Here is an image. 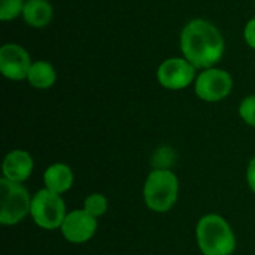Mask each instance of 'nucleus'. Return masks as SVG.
Returning <instances> with one entry per match:
<instances>
[{
  "mask_svg": "<svg viewBox=\"0 0 255 255\" xmlns=\"http://www.w3.org/2000/svg\"><path fill=\"white\" fill-rule=\"evenodd\" d=\"M233 88L232 75L227 70L211 67L202 70L194 81V91L199 99L214 103L224 100Z\"/></svg>",
  "mask_w": 255,
  "mask_h": 255,
  "instance_id": "nucleus-6",
  "label": "nucleus"
},
{
  "mask_svg": "<svg viewBox=\"0 0 255 255\" xmlns=\"http://www.w3.org/2000/svg\"><path fill=\"white\" fill-rule=\"evenodd\" d=\"M84 211L87 214H90L91 217H94L96 220L102 215L106 214L108 211V200L103 194H90L85 202H84Z\"/></svg>",
  "mask_w": 255,
  "mask_h": 255,
  "instance_id": "nucleus-14",
  "label": "nucleus"
},
{
  "mask_svg": "<svg viewBox=\"0 0 255 255\" xmlns=\"http://www.w3.org/2000/svg\"><path fill=\"white\" fill-rule=\"evenodd\" d=\"M60 230L70 244H85L96 235L97 220L84 209H76L66 215Z\"/></svg>",
  "mask_w": 255,
  "mask_h": 255,
  "instance_id": "nucleus-9",
  "label": "nucleus"
},
{
  "mask_svg": "<svg viewBox=\"0 0 255 255\" xmlns=\"http://www.w3.org/2000/svg\"><path fill=\"white\" fill-rule=\"evenodd\" d=\"M244 37H245L247 45L255 49V16L247 22L245 30H244Z\"/></svg>",
  "mask_w": 255,
  "mask_h": 255,
  "instance_id": "nucleus-17",
  "label": "nucleus"
},
{
  "mask_svg": "<svg viewBox=\"0 0 255 255\" xmlns=\"http://www.w3.org/2000/svg\"><path fill=\"white\" fill-rule=\"evenodd\" d=\"M247 181H248V185L251 188V191L255 194V157L250 161L248 164V170H247Z\"/></svg>",
  "mask_w": 255,
  "mask_h": 255,
  "instance_id": "nucleus-18",
  "label": "nucleus"
},
{
  "mask_svg": "<svg viewBox=\"0 0 255 255\" xmlns=\"http://www.w3.org/2000/svg\"><path fill=\"white\" fill-rule=\"evenodd\" d=\"M33 61L27 49L18 43H4L0 48V72L10 81L27 79Z\"/></svg>",
  "mask_w": 255,
  "mask_h": 255,
  "instance_id": "nucleus-8",
  "label": "nucleus"
},
{
  "mask_svg": "<svg viewBox=\"0 0 255 255\" xmlns=\"http://www.w3.org/2000/svg\"><path fill=\"white\" fill-rule=\"evenodd\" d=\"M25 1L24 0H0V19L12 21L22 15Z\"/></svg>",
  "mask_w": 255,
  "mask_h": 255,
  "instance_id": "nucleus-15",
  "label": "nucleus"
},
{
  "mask_svg": "<svg viewBox=\"0 0 255 255\" xmlns=\"http://www.w3.org/2000/svg\"><path fill=\"white\" fill-rule=\"evenodd\" d=\"M241 118L251 127H255V94L248 96L242 100L239 106Z\"/></svg>",
  "mask_w": 255,
  "mask_h": 255,
  "instance_id": "nucleus-16",
  "label": "nucleus"
},
{
  "mask_svg": "<svg viewBox=\"0 0 255 255\" xmlns=\"http://www.w3.org/2000/svg\"><path fill=\"white\" fill-rule=\"evenodd\" d=\"M21 16L27 25L42 28L52 21L54 9L49 0H25Z\"/></svg>",
  "mask_w": 255,
  "mask_h": 255,
  "instance_id": "nucleus-12",
  "label": "nucleus"
},
{
  "mask_svg": "<svg viewBox=\"0 0 255 255\" xmlns=\"http://www.w3.org/2000/svg\"><path fill=\"white\" fill-rule=\"evenodd\" d=\"M43 184L46 190L55 194H63L69 191L73 185V172L67 164L55 163L45 170Z\"/></svg>",
  "mask_w": 255,
  "mask_h": 255,
  "instance_id": "nucleus-11",
  "label": "nucleus"
},
{
  "mask_svg": "<svg viewBox=\"0 0 255 255\" xmlns=\"http://www.w3.org/2000/svg\"><path fill=\"white\" fill-rule=\"evenodd\" d=\"M27 81L31 87L37 90H48L55 84L57 72L51 63L45 60H37V61H33L27 75Z\"/></svg>",
  "mask_w": 255,
  "mask_h": 255,
  "instance_id": "nucleus-13",
  "label": "nucleus"
},
{
  "mask_svg": "<svg viewBox=\"0 0 255 255\" xmlns=\"http://www.w3.org/2000/svg\"><path fill=\"white\" fill-rule=\"evenodd\" d=\"M31 199L28 191L19 182L0 179V223L15 226L30 214Z\"/></svg>",
  "mask_w": 255,
  "mask_h": 255,
  "instance_id": "nucleus-4",
  "label": "nucleus"
},
{
  "mask_svg": "<svg viewBox=\"0 0 255 255\" xmlns=\"http://www.w3.org/2000/svg\"><path fill=\"white\" fill-rule=\"evenodd\" d=\"M179 182L169 169H154L143 185V199L154 212H167L178 200Z\"/></svg>",
  "mask_w": 255,
  "mask_h": 255,
  "instance_id": "nucleus-3",
  "label": "nucleus"
},
{
  "mask_svg": "<svg viewBox=\"0 0 255 255\" xmlns=\"http://www.w3.org/2000/svg\"><path fill=\"white\" fill-rule=\"evenodd\" d=\"M196 67L187 60L172 57L164 60L157 69V79L167 90H184L196 81Z\"/></svg>",
  "mask_w": 255,
  "mask_h": 255,
  "instance_id": "nucleus-7",
  "label": "nucleus"
},
{
  "mask_svg": "<svg viewBox=\"0 0 255 255\" xmlns=\"http://www.w3.org/2000/svg\"><path fill=\"white\" fill-rule=\"evenodd\" d=\"M196 236L203 255H232L236 250L235 233L220 215L209 214L202 217L197 223Z\"/></svg>",
  "mask_w": 255,
  "mask_h": 255,
  "instance_id": "nucleus-2",
  "label": "nucleus"
},
{
  "mask_svg": "<svg viewBox=\"0 0 255 255\" xmlns=\"http://www.w3.org/2000/svg\"><path fill=\"white\" fill-rule=\"evenodd\" d=\"M181 51L196 69H211L224 55L226 42L221 31L203 18L188 21L179 37Z\"/></svg>",
  "mask_w": 255,
  "mask_h": 255,
  "instance_id": "nucleus-1",
  "label": "nucleus"
},
{
  "mask_svg": "<svg viewBox=\"0 0 255 255\" xmlns=\"http://www.w3.org/2000/svg\"><path fill=\"white\" fill-rule=\"evenodd\" d=\"M30 215L40 229L55 230L61 227L67 214L61 196L43 188L31 199Z\"/></svg>",
  "mask_w": 255,
  "mask_h": 255,
  "instance_id": "nucleus-5",
  "label": "nucleus"
},
{
  "mask_svg": "<svg viewBox=\"0 0 255 255\" xmlns=\"http://www.w3.org/2000/svg\"><path fill=\"white\" fill-rule=\"evenodd\" d=\"M3 178L12 182H24L33 172V158L22 149L10 151L3 160Z\"/></svg>",
  "mask_w": 255,
  "mask_h": 255,
  "instance_id": "nucleus-10",
  "label": "nucleus"
}]
</instances>
